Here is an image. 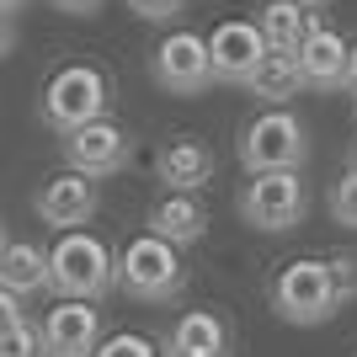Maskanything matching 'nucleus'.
<instances>
[{"label": "nucleus", "mask_w": 357, "mask_h": 357, "mask_svg": "<svg viewBox=\"0 0 357 357\" xmlns=\"http://www.w3.org/2000/svg\"><path fill=\"white\" fill-rule=\"evenodd\" d=\"M128 11H134L139 22H176V16L187 11V0H128Z\"/></svg>", "instance_id": "22"}, {"label": "nucleus", "mask_w": 357, "mask_h": 357, "mask_svg": "<svg viewBox=\"0 0 357 357\" xmlns=\"http://www.w3.org/2000/svg\"><path fill=\"white\" fill-rule=\"evenodd\" d=\"M0 357H48L43 331L27 326V320H16L11 331H0Z\"/></svg>", "instance_id": "19"}, {"label": "nucleus", "mask_w": 357, "mask_h": 357, "mask_svg": "<svg viewBox=\"0 0 357 357\" xmlns=\"http://www.w3.org/2000/svg\"><path fill=\"white\" fill-rule=\"evenodd\" d=\"M149 75L165 96H203L213 86V59H208V38L197 32H171L155 59H149Z\"/></svg>", "instance_id": "7"}, {"label": "nucleus", "mask_w": 357, "mask_h": 357, "mask_svg": "<svg viewBox=\"0 0 357 357\" xmlns=\"http://www.w3.org/2000/svg\"><path fill=\"white\" fill-rule=\"evenodd\" d=\"M208 59H213V86H245L251 70L267 59L261 27L256 22H219L208 38Z\"/></svg>", "instance_id": "11"}, {"label": "nucleus", "mask_w": 357, "mask_h": 357, "mask_svg": "<svg viewBox=\"0 0 357 357\" xmlns=\"http://www.w3.org/2000/svg\"><path fill=\"white\" fill-rule=\"evenodd\" d=\"M304 160H310V128L288 107H267L261 118L245 123V134H240L245 171H298Z\"/></svg>", "instance_id": "5"}, {"label": "nucleus", "mask_w": 357, "mask_h": 357, "mask_svg": "<svg viewBox=\"0 0 357 357\" xmlns=\"http://www.w3.org/2000/svg\"><path fill=\"white\" fill-rule=\"evenodd\" d=\"M96 203H102V192H96V176H86V171H59V176H48L43 187H38V219L54 224V229H80V224L96 219Z\"/></svg>", "instance_id": "9"}, {"label": "nucleus", "mask_w": 357, "mask_h": 357, "mask_svg": "<svg viewBox=\"0 0 357 357\" xmlns=\"http://www.w3.org/2000/svg\"><path fill=\"white\" fill-rule=\"evenodd\" d=\"M149 229L171 245H197L208 235V208L197 203V192H165L155 208H149Z\"/></svg>", "instance_id": "14"}, {"label": "nucleus", "mask_w": 357, "mask_h": 357, "mask_svg": "<svg viewBox=\"0 0 357 357\" xmlns=\"http://www.w3.org/2000/svg\"><path fill=\"white\" fill-rule=\"evenodd\" d=\"M43 347L48 357H91L102 342V314H96V298H59L54 310L43 314Z\"/></svg>", "instance_id": "10"}, {"label": "nucleus", "mask_w": 357, "mask_h": 357, "mask_svg": "<svg viewBox=\"0 0 357 357\" xmlns=\"http://www.w3.org/2000/svg\"><path fill=\"white\" fill-rule=\"evenodd\" d=\"M310 213V187L298 171H251V187L240 192V219L261 235H288Z\"/></svg>", "instance_id": "6"}, {"label": "nucleus", "mask_w": 357, "mask_h": 357, "mask_svg": "<svg viewBox=\"0 0 357 357\" xmlns=\"http://www.w3.org/2000/svg\"><path fill=\"white\" fill-rule=\"evenodd\" d=\"M298 6H310V11H320V6H331V0H298Z\"/></svg>", "instance_id": "29"}, {"label": "nucleus", "mask_w": 357, "mask_h": 357, "mask_svg": "<svg viewBox=\"0 0 357 357\" xmlns=\"http://www.w3.org/2000/svg\"><path fill=\"white\" fill-rule=\"evenodd\" d=\"M347 38L331 22H314L310 16V32L298 43V70H304V86L310 91H347Z\"/></svg>", "instance_id": "12"}, {"label": "nucleus", "mask_w": 357, "mask_h": 357, "mask_svg": "<svg viewBox=\"0 0 357 357\" xmlns=\"http://www.w3.org/2000/svg\"><path fill=\"white\" fill-rule=\"evenodd\" d=\"M347 91H357V43L347 48Z\"/></svg>", "instance_id": "27"}, {"label": "nucleus", "mask_w": 357, "mask_h": 357, "mask_svg": "<svg viewBox=\"0 0 357 357\" xmlns=\"http://www.w3.org/2000/svg\"><path fill=\"white\" fill-rule=\"evenodd\" d=\"M331 267H336V288H342V304H347V298H357V256H336Z\"/></svg>", "instance_id": "23"}, {"label": "nucleus", "mask_w": 357, "mask_h": 357, "mask_svg": "<svg viewBox=\"0 0 357 357\" xmlns=\"http://www.w3.org/2000/svg\"><path fill=\"white\" fill-rule=\"evenodd\" d=\"M0 245H6V229H0Z\"/></svg>", "instance_id": "31"}, {"label": "nucleus", "mask_w": 357, "mask_h": 357, "mask_svg": "<svg viewBox=\"0 0 357 357\" xmlns=\"http://www.w3.org/2000/svg\"><path fill=\"white\" fill-rule=\"evenodd\" d=\"M331 219L336 224H352L357 229V165L336 181V192H331Z\"/></svg>", "instance_id": "21"}, {"label": "nucleus", "mask_w": 357, "mask_h": 357, "mask_svg": "<svg viewBox=\"0 0 357 357\" xmlns=\"http://www.w3.org/2000/svg\"><path fill=\"white\" fill-rule=\"evenodd\" d=\"M187 283V267H181V245L160 240L155 229L139 240H128L118 256V288L134 294L139 304H171Z\"/></svg>", "instance_id": "3"}, {"label": "nucleus", "mask_w": 357, "mask_h": 357, "mask_svg": "<svg viewBox=\"0 0 357 357\" xmlns=\"http://www.w3.org/2000/svg\"><path fill=\"white\" fill-rule=\"evenodd\" d=\"M118 283V261L96 235L86 229H64L48 251V288L59 298H102Z\"/></svg>", "instance_id": "2"}, {"label": "nucleus", "mask_w": 357, "mask_h": 357, "mask_svg": "<svg viewBox=\"0 0 357 357\" xmlns=\"http://www.w3.org/2000/svg\"><path fill=\"white\" fill-rule=\"evenodd\" d=\"M256 27H261L267 54H298L304 32H310V6H298V0H267L261 16H256Z\"/></svg>", "instance_id": "17"}, {"label": "nucleus", "mask_w": 357, "mask_h": 357, "mask_svg": "<svg viewBox=\"0 0 357 357\" xmlns=\"http://www.w3.org/2000/svg\"><path fill=\"white\" fill-rule=\"evenodd\" d=\"M64 139V160L75 165V171H86V176H112V171H123L128 165V134H123L112 118H91V123H80V128H70V134H59Z\"/></svg>", "instance_id": "8"}, {"label": "nucleus", "mask_w": 357, "mask_h": 357, "mask_svg": "<svg viewBox=\"0 0 357 357\" xmlns=\"http://www.w3.org/2000/svg\"><path fill=\"white\" fill-rule=\"evenodd\" d=\"M16 320H27V314H22V294L0 283V331H11Z\"/></svg>", "instance_id": "24"}, {"label": "nucleus", "mask_w": 357, "mask_h": 357, "mask_svg": "<svg viewBox=\"0 0 357 357\" xmlns=\"http://www.w3.org/2000/svg\"><path fill=\"white\" fill-rule=\"evenodd\" d=\"M245 91H251L256 102H267V107H288L298 91H310V86H304V70H298L294 54H267V59L251 70Z\"/></svg>", "instance_id": "15"}, {"label": "nucleus", "mask_w": 357, "mask_h": 357, "mask_svg": "<svg viewBox=\"0 0 357 357\" xmlns=\"http://www.w3.org/2000/svg\"><path fill=\"white\" fill-rule=\"evenodd\" d=\"M272 310L288 326H326L342 310V288H336V267L320 256H298L272 278Z\"/></svg>", "instance_id": "1"}, {"label": "nucleus", "mask_w": 357, "mask_h": 357, "mask_svg": "<svg viewBox=\"0 0 357 357\" xmlns=\"http://www.w3.org/2000/svg\"><path fill=\"white\" fill-rule=\"evenodd\" d=\"M160 357H181V352H171V347H165V352H160Z\"/></svg>", "instance_id": "30"}, {"label": "nucleus", "mask_w": 357, "mask_h": 357, "mask_svg": "<svg viewBox=\"0 0 357 357\" xmlns=\"http://www.w3.org/2000/svg\"><path fill=\"white\" fill-rule=\"evenodd\" d=\"M107 107H112V80H107L96 64H64L54 80L43 86V123L54 134H70L80 123L91 118H107Z\"/></svg>", "instance_id": "4"}, {"label": "nucleus", "mask_w": 357, "mask_h": 357, "mask_svg": "<svg viewBox=\"0 0 357 357\" xmlns=\"http://www.w3.org/2000/svg\"><path fill=\"white\" fill-rule=\"evenodd\" d=\"M352 96H357V91H352Z\"/></svg>", "instance_id": "32"}, {"label": "nucleus", "mask_w": 357, "mask_h": 357, "mask_svg": "<svg viewBox=\"0 0 357 357\" xmlns=\"http://www.w3.org/2000/svg\"><path fill=\"white\" fill-rule=\"evenodd\" d=\"M0 283L16 288V294H43L48 288V251L32 245V240H6L0 245Z\"/></svg>", "instance_id": "16"}, {"label": "nucleus", "mask_w": 357, "mask_h": 357, "mask_svg": "<svg viewBox=\"0 0 357 357\" xmlns=\"http://www.w3.org/2000/svg\"><path fill=\"white\" fill-rule=\"evenodd\" d=\"M91 357H160V347L149 342V336H139V331H118V336L96 342Z\"/></svg>", "instance_id": "20"}, {"label": "nucleus", "mask_w": 357, "mask_h": 357, "mask_svg": "<svg viewBox=\"0 0 357 357\" xmlns=\"http://www.w3.org/2000/svg\"><path fill=\"white\" fill-rule=\"evenodd\" d=\"M213 149L197 144V139H171V144L155 155V176L171 187V192H203L213 181Z\"/></svg>", "instance_id": "13"}, {"label": "nucleus", "mask_w": 357, "mask_h": 357, "mask_svg": "<svg viewBox=\"0 0 357 357\" xmlns=\"http://www.w3.org/2000/svg\"><path fill=\"white\" fill-rule=\"evenodd\" d=\"M0 6H6V11H22V6H27V0H0Z\"/></svg>", "instance_id": "28"}, {"label": "nucleus", "mask_w": 357, "mask_h": 357, "mask_svg": "<svg viewBox=\"0 0 357 357\" xmlns=\"http://www.w3.org/2000/svg\"><path fill=\"white\" fill-rule=\"evenodd\" d=\"M11 48H16V11H6V6H0V59H6Z\"/></svg>", "instance_id": "25"}, {"label": "nucleus", "mask_w": 357, "mask_h": 357, "mask_svg": "<svg viewBox=\"0 0 357 357\" xmlns=\"http://www.w3.org/2000/svg\"><path fill=\"white\" fill-rule=\"evenodd\" d=\"M171 352H181V357H229V326L208 310L181 314L176 331H171Z\"/></svg>", "instance_id": "18"}, {"label": "nucleus", "mask_w": 357, "mask_h": 357, "mask_svg": "<svg viewBox=\"0 0 357 357\" xmlns=\"http://www.w3.org/2000/svg\"><path fill=\"white\" fill-rule=\"evenodd\" d=\"M54 6H59V11H70V16H91L102 0H54Z\"/></svg>", "instance_id": "26"}, {"label": "nucleus", "mask_w": 357, "mask_h": 357, "mask_svg": "<svg viewBox=\"0 0 357 357\" xmlns=\"http://www.w3.org/2000/svg\"><path fill=\"white\" fill-rule=\"evenodd\" d=\"M352 165H357V160H352Z\"/></svg>", "instance_id": "33"}]
</instances>
